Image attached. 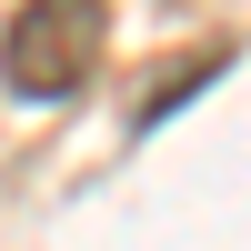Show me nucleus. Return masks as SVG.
<instances>
[{"label": "nucleus", "mask_w": 251, "mask_h": 251, "mask_svg": "<svg viewBox=\"0 0 251 251\" xmlns=\"http://www.w3.org/2000/svg\"><path fill=\"white\" fill-rule=\"evenodd\" d=\"M100 30H111V0H20V20L0 30L10 100H71L100 71Z\"/></svg>", "instance_id": "1"}, {"label": "nucleus", "mask_w": 251, "mask_h": 251, "mask_svg": "<svg viewBox=\"0 0 251 251\" xmlns=\"http://www.w3.org/2000/svg\"><path fill=\"white\" fill-rule=\"evenodd\" d=\"M231 71V40H201V50H181V60H161L151 80L131 91V131H151L161 111H181V91H201V80H221Z\"/></svg>", "instance_id": "2"}]
</instances>
